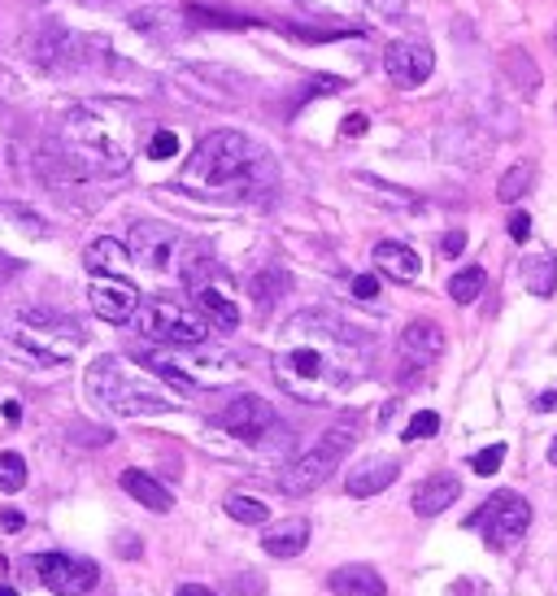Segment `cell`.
I'll return each mask as SVG.
<instances>
[{
  "mask_svg": "<svg viewBox=\"0 0 557 596\" xmlns=\"http://www.w3.org/2000/svg\"><path fill=\"white\" fill-rule=\"evenodd\" d=\"M0 527H5V531H23V514L18 509H0Z\"/></svg>",
  "mask_w": 557,
  "mask_h": 596,
  "instance_id": "obj_38",
  "label": "cell"
},
{
  "mask_svg": "<svg viewBox=\"0 0 557 596\" xmlns=\"http://www.w3.org/2000/svg\"><path fill=\"white\" fill-rule=\"evenodd\" d=\"M131 323L140 327V336H144V340L166 345V349L205 345V336H209V323H205L196 310H187V306H179V301H166V296H153V301H140V310H135V319H131Z\"/></svg>",
  "mask_w": 557,
  "mask_h": 596,
  "instance_id": "obj_9",
  "label": "cell"
},
{
  "mask_svg": "<svg viewBox=\"0 0 557 596\" xmlns=\"http://www.w3.org/2000/svg\"><path fill=\"white\" fill-rule=\"evenodd\" d=\"M218 427H222L226 436H235V440H244V444H257V449H261V444L274 436L278 418H274V405H270V401H261V397L244 392V397H235V401L218 414Z\"/></svg>",
  "mask_w": 557,
  "mask_h": 596,
  "instance_id": "obj_11",
  "label": "cell"
},
{
  "mask_svg": "<svg viewBox=\"0 0 557 596\" xmlns=\"http://www.w3.org/2000/svg\"><path fill=\"white\" fill-rule=\"evenodd\" d=\"M401 353H405V362L410 366H431L440 353H444V332L436 327V323H427V319H418V323H410L405 332H401Z\"/></svg>",
  "mask_w": 557,
  "mask_h": 596,
  "instance_id": "obj_16",
  "label": "cell"
},
{
  "mask_svg": "<svg viewBox=\"0 0 557 596\" xmlns=\"http://www.w3.org/2000/svg\"><path fill=\"white\" fill-rule=\"evenodd\" d=\"M27 488V462L18 453H0V492H23Z\"/></svg>",
  "mask_w": 557,
  "mask_h": 596,
  "instance_id": "obj_29",
  "label": "cell"
},
{
  "mask_svg": "<svg viewBox=\"0 0 557 596\" xmlns=\"http://www.w3.org/2000/svg\"><path fill=\"white\" fill-rule=\"evenodd\" d=\"M265 553H274V557H297V553H306V544H310V522L306 518H284L274 531H265Z\"/></svg>",
  "mask_w": 557,
  "mask_h": 596,
  "instance_id": "obj_22",
  "label": "cell"
},
{
  "mask_svg": "<svg viewBox=\"0 0 557 596\" xmlns=\"http://www.w3.org/2000/svg\"><path fill=\"white\" fill-rule=\"evenodd\" d=\"M88 392H92V401H101L105 410L127 414V418L170 414V410H174V397L157 392V384L144 375V366L135 371V366L122 362V358H101V362H92V371H88Z\"/></svg>",
  "mask_w": 557,
  "mask_h": 596,
  "instance_id": "obj_4",
  "label": "cell"
},
{
  "mask_svg": "<svg viewBox=\"0 0 557 596\" xmlns=\"http://www.w3.org/2000/svg\"><path fill=\"white\" fill-rule=\"evenodd\" d=\"M222 509H226L235 522H244V527H261V522L270 518L265 501H257V496H244V492H231V496L222 501Z\"/></svg>",
  "mask_w": 557,
  "mask_h": 596,
  "instance_id": "obj_26",
  "label": "cell"
},
{
  "mask_svg": "<svg viewBox=\"0 0 557 596\" xmlns=\"http://www.w3.org/2000/svg\"><path fill=\"white\" fill-rule=\"evenodd\" d=\"M252 166H257V148H252L248 135H239V131H209L192 148V157H187V166L179 174V187L192 192V196L226 200V196L248 192Z\"/></svg>",
  "mask_w": 557,
  "mask_h": 596,
  "instance_id": "obj_3",
  "label": "cell"
},
{
  "mask_svg": "<svg viewBox=\"0 0 557 596\" xmlns=\"http://www.w3.org/2000/svg\"><path fill=\"white\" fill-rule=\"evenodd\" d=\"M5 340H10V349H18L23 358L44 362V366H57V362H66V358L83 345V332L75 327V319H62V314H49V310H23V314L5 327Z\"/></svg>",
  "mask_w": 557,
  "mask_h": 596,
  "instance_id": "obj_5",
  "label": "cell"
},
{
  "mask_svg": "<svg viewBox=\"0 0 557 596\" xmlns=\"http://www.w3.org/2000/svg\"><path fill=\"white\" fill-rule=\"evenodd\" d=\"M36 574L44 579V587H53L57 596H83L96 587L101 570L96 561L79 557V553H40L36 557Z\"/></svg>",
  "mask_w": 557,
  "mask_h": 596,
  "instance_id": "obj_13",
  "label": "cell"
},
{
  "mask_svg": "<svg viewBox=\"0 0 557 596\" xmlns=\"http://www.w3.org/2000/svg\"><path fill=\"white\" fill-rule=\"evenodd\" d=\"M174 596H218V592H209V587H183V592H174Z\"/></svg>",
  "mask_w": 557,
  "mask_h": 596,
  "instance_id": "obj_42",
  "label": "cell"
},
{
  "mask_svg": "<svg viewBox=\"0 0 557 596\" xmlns=\"http://www.w3.org/2000/svg\"><path fill=\"white\" fill-rule=\"evenodd\" d=\"M88 301L105 323H131L140 310V291L122 274H96L88 287Z\"/></svg>",
  "mask_w": 557,
  "mask_h": 596,
  "instance_id": "obj_14",
  "label": "cell"
},
{
  "mask_svg": "<svg viewBox=\"0 0 557 596\" xmlns=\"http://www.w3.org/2000/svg\"><path fill=\"white\" fill-rule=\"evenodd\" d=\"M548 462H553V466H557V440H553V449H548Z\"/></svg>",
  "mask_w": 557,
  "mask_h": 596,
  "instance_id": "obj_44",
  "label": "cell"
},
{
  "mask_svg": "<svg viewBox=\"0 0 557 596\" xmlns=\"http://www.w3.org/2000/svg\"><path fill=\"white\" fill-rule=\"evenodd\" d=\"M144 371H153L157 379H166L170 388L179 392H200V388H218L226 379L239 375V362L226 358V353H200V345H187V349H174V353H144L140 362Z\"/></svg>",
  "mask_w": 557,
  "mask_h": 596,
  "instance_id": "obj_7",
  "label": "cell"
},
{
  "mask_svg": "<svg viewBox=\"0 0 557 596\" xmlns=\"http://www.w3.org/2000/svg\"><path fill=\"white\" fill-rule=\"evenodd\" d=\"M353 444H358V418L349 414V418H340L336 427H327L323 440H319L310 453L293 457L284 470H278V488H284L288 496H306V492H314L319 483H327V479L336 475V466L345 462V453H349Z\"/></svg>",
  "mask_w": 557,
  "mask_h": 596,
  "instance_id": "obj_6",
  "label": "cell"
},
{
  "mask_svg": "<svg viewBox=\"0 0 557 596\" xmlns=\"http://www.w3.org/2000/svg\"><path fill=\"white\" fill-rule=\"evenodd\" d=\"M327 587L336 596H384L388 592L384 579H379V570H371V566H340V570H332Z\"/></svg>",
  "mask_w": 557,
  "mask_h": 596,
  "instance_id": "obj_21",
  "label": "cell"
},
{
  "mask_svg": "<svg viewBox=\"0 0 557 596\" xmlns=\"http://www.w3.org/2000/svg\"><path fill=\"white\" fill-rule=\"evenodd\" d=\"M366 127H371V122H366V114H353V118L345 122V135H366Z\"/></svg>",
  "mask_w": 557,
  "mask_h": 596,
  "instance_id": "obj_40",
  "label": "cell"
},
{
  "mask_svg": "<svg viewBox=\"0 0 557 596\" xmlns=\"http://www.w3.org/2000/svg\"><path fill=\"white\" fill-rule=\"evenodd\" d=\"M353 296H358V301H375V296H379V278L375 274H358L353 278Z\"/></svg>",
  "mask_w": 557,
  "mask_h": 596,
  "instance_id": "obj_34",
  "label": "cell"
},
{
  "mask_svg": "<svg viewBox=\"0 0 557 596\" xmlns=\"http://www.w3.org/2000/svg\"><path fill=\"white\" fill-rule=\"evenodd\" d=\"M83 261H88L92 274H127L131 252H127V244H118V239H96V244H88Z\"/></svg>",
  "mask_w": 557,
  "mask_h": 596,
  "instance_id": "obj_24",
  "label": "cell"
},
{
  "mask_svg": "<svg viewBox=\"0 0 557 596\" xmlns=\"http://www.w3.org/2000/svg\"><path fill=\"white\" fill-rule=\"evenodd\" d=\"M440 431V414H431V410H423V414H414L410 418V427L401 431L405 440H427V436H436Z\"/></svg>",
  "mask_w": 557,
  "mask_h": 596,
  "instance_id": "obj_31",
  "label": "cell"
},
{
  "mask_svg": "<svg viewBox=\"0 0 557 596\" xmlns=\"http://www.w3.org/2000/svg\"><path fill=\"white\" fill-rule=\"evenodd\" d=\"M14 274H18V261H14L10 252H0V287H5Z\"/></svg>",
  "mask_w": 557,
  "mask_h": 596,
  "instance_id": "obj_37",
  "label": "cell"
},
{
  "mask_svg": "<svg viewBox=\"0 0 557 596\" xmlns=\"http://www.w3.org/2000/svg\"><path fill=\"white\" fill-rule=\"evenodd\" d=\"M483 283H488V274H483L479 265H466V270H457V274L449 278V296H453L457 306H470V301H479Z\"/></svg>",
  "mask_w": 557,
  "mask_h": 596,
  "instance_id": "obj_27",
  "label": "cell"
},
{
  "mask_svg": "<svg viewBox=\"0 0 557 596\" xmlns=\"http://www.w3.org/2000/svg\"><path fill=\"white\" fill-rule=\"evenodd\" d=\"M371 5H375L379 14H388V18H397V14L405 10V0H371Z\"/></svg>",
  "mask_w": 557,
  "mask_h": 596,
  "instance_id": "obj_39",
  "label": "cell"
},
{
  "mask_svg": "<svg viewBox=\"0 0 557 596\" xmlns=\"http://www.w3.org/2000/svg\"><path fill=\"white\" fill-rule=\"evenodd\" d=\"M384 70H388V79L397 88H418V83L431 79L436 53L427 44H418V40H397V44L384 49Z\"/></svg>",
  "mask_w": 557,
  "mask_h": 596,
  "instance_id": "obj_15",
  "label": "cell"
},
{
  "mask_svg": "<svg viewBox=\"0 0 557 596\" xmlns=\"http://www.w3.org/2000/svg\"><path fill=\"white\" fill-rule=\"evenodd\" d=\"M466 527L483 531V540H488L492 553H505V548H514V544L527 535V527H531V505H527L518 492H492V496L475 509V518H470Z\"/></svg>",
  "mask_w": 557,
  "mask_h": 596,
  "instance_id": "obj_10",
  "label": "cell"
},
{
  "mask_svg": "<svg viewBox=\"0 0 557 596\" xmlns=\"http://www.w3.org/2000/svg\"><path fill=\"white\" fill-rule=\"evenodd\" d=\"M531 183H535V166L518 161V166H509V170H505V179L496 183V196H501L505 205H514V200H522V196L531 192Z\"/></svg>",
  "mask_w": 557,
  "mask_h": 596,
  "instance_id": "obj_25",
  "label": "cell"
},
{
  "mask_svg": "<svg viewBox=\"0 0 557 596\" xmlns=\"http://www.w3.org/2000/svg\"><path fill=\"white\" fill-rule=\"evenodd\" d=\"M462 248H466V235H462V231H449V235L440 239V252H444V257H457Z\"/></svg>",
  "mask_w": 557,
  "mask_h": 596,
  "instance_id": "obj_35",
  "label": "cell"
},
{
  "mask_svg": "<svg viewBox=\"0 0 557 596\" xmlns=\"http://www.w3.org/2000/svg\"><path fill=\"white\" fill-rule=\"evenodd\" d=\"M509 235L522 244V239L531 235V218H527V213H514V218H509Z\"/></svg>",
  "mask_w": 557,
  "mask_h": 596,
  "instance_id": "obj_36",
  "label": "cell"
},
{
  "mask_svg": "<svg viewBox=\"0 0 557 596\" xmlns=\"http://www.w3.org/2000/svg\"><path fill=\"white\" fill-rule=\"evenodd\" d=\"M457 492H462V483H457L453 475H431V479L418 483V492H414V514H418V518H436V514H444V509L457 501Z\"/></svg>",
  "mask_w": 557,
  "mask_h": 596,
  "instance_id": "obj_19",
  "label": "cell"
},
{
  "mask_svg": "<svg viewBox=\"0 0 557 596\" xmlns=\"http://www.w3.org/2000/svg\"><path fill=\"white\" fill-rule=\"evenodd\" d=\"M122 492H127L131 501H140L144 509H153V514H170V505H174L170 488L157 483V479L144 475V470H122Z\"/></svg>",
  "mask_w": 557,
  "mask_h": 596,
  "instance_id": "obj_20",
  "label": "cell"
},
{
  "mask_svg": "<svg viewBox=\"0 0 557 596\" xmlns=\"http://www.w3.org/2000/svg\"><path fill=\"white\" fill-rule=\"evenodd\" d=\"M174 148H179V135H174V131H157V135L148 140V157H153V161L174 157Z\"/></svg>",
  "mask_w": 557,
  "mask_h": 596,
  "instance_id": "obj_33",
  "label": "cell"
},
{
  "mask_svg": "<svg viewBox=\"0 0 557 596\" xmlns=\"http://www.w3.org/2000/svg\"><path fill=\"white\" fill-rule=\"evenodd\" d=\"M179 248H183V239H179V231L166 226V222H135L131 235H127L131 261H135L140 270H153V274L170 270L174 257H179Z\"/></svg>",
  "mask_w": 557,
  "mask_h": 596,
  "instance_id": "obj_12",
  "label": "cell"
},
{
  "mask_svg": "<svg viewBox=\"0 0 557 596\" xmlns=\"http://www.w3.org/2000/svg\"><path fill=\"white\" fill-rule=\"evenodd\" d=\"M183 283L196 296V310L213 332H235L239 327V301H235V287L226 278V270L218 261H209L205 252H192L183 261Z\"/></svg>",
  "mask_w": 557,
  "mask_h": 596,
  "instance_id": "obj_8",
  "label": "cell"
},
{
  "mask_svg": "<svg viewBox=\"0 0 557 596\" xmlns=\"http://www.w3.org/2000/svg\"><path fill=\"white\" fill-rule=\"evenodd\" d=\"M505 70L514 75V83H518L522 96H535V79H540V75H535V66H531V57H527L522 49H509V53H505Z\"/></svg>",
  "mask_w": 557,
  "mask_h": 596,
  "instance_id": "obj_28",
  "label": "cell"
},
{
  "mask_svg": "<svg viewBox=\"0 0 557 596\" xmlns=\"http://www.w3.org/2000/svg\"><path fill=\"white\" fill-rule=\"evenodd\" d=\"M274 375L297 401H327L336 388L362 375V336H353L327 314H301L284 332Z\"/></svg>",
  "mask_w": 557,
  "mask_h": 596,
  "instance_id": "obj_1",
  "label": "cell"
},
{
  "mask_svg": "<svg viewBox=\"0 0 557 596\" xmlns=\"http://www.w3.org/2000/svg\"><path fill=\"white\" fill-rule=\"evenodd\" d=\"M0 596H18V592H14V587H5V583H0Z\"/></svg>",
  "mask_w": 557,
  "mask_h": 596,
  "instance_id": "obj_45",
  "label": "cell"
},
{
  "mask_svg": "<svg viewBox=\"0 0 557 596\" xmlns=\"http://www.w3.org/2000/svg\"><path fill=\"white\" fill-rule=\"evenodd\" d=\"M274 291H284V274H274V270H261L257 278H252V296H257V306L265 310L270 301H274Z\"/></svg>",
  "mask_w": 557,
  "mask_h": 596,
  "instance_id": "obj_30",
  "label": "cell"
},
{
  "mask_svg": "<svg viewBox=\"0 0 557 596\" xmlns=\"http://www.w3.org/2000/svg\"><path fill=\"white\" fill-rule=\"evenodd\" d=\"M501 462H505V444H488L483 453L470 457V470H475V475H496Z\"/></svg>",
  "mask_w": 557,
  "mask_h": 596,
  "instance_id": "obj_32",
  "label": "cell"
},
{
  "mask_svg": "<svg viewBox=\"0 0 557 596\" xmlns=\"http://www.w3.org/2000/svg\"><path fill=\"white\" fill-rule=\"evenodd\" d=\"M371 257H375L379 274H388V278H397V283H414V278H418V270H423L418 252H414L410 244H397V239H379Z\"/></svg>",
  "mask_w": 557,
  "mask_h": 596,
  "instance_id": "obj_17",
  "label": "cell"
},
{
  "mask_svg": "<svg viewBox=\"0 0 557 596\" xmlns=\"http://www.w3.org/2000/svg\"><path fill=\"white\" fill-rule=\"evenodd\" d=\"M470 587H475V583H470V579H462V583H457V596H488V592H470Z\"/></svg>",
  "mask_w": 557,
  "mask_h": 596,
  "instance_id": "obj_41",
  "label": "cell"
},
{
  "mask_svg": "<svg viewBox=\"0 0 557 596\" xmlns=\"http://www.w3.org/2000/svg\"><path fill=\"white\" fill-rule=\"evenodd\" d=\"M522 283H527V291H535V296H553V291H557V252H548V248L531 252V257L522 261Z\"/></svg>",
  "mask_w": 557,
  "mask_h": 596,
  "instance_id": "obj_23",
  "label": "cell"
},
{
  "mask_svg": "<svg viewBox=\"0 0 557 596\" xmlns=\"http://www.w3.org/2000/svg\"><path fill=\"white\" fill-rule=\"evenodd\" d=\"M5 418H10V423H18V418H23V410H18V401H10V405H5Z\"/></svg>",
  "mask_w": 557,
  "mask_h": 596,
  "instance_id": "obj_43",
  "label": "cell"
},
{
  "mask_svg": "<svg viewBox=\"0 0 557 596\" xmlns=\"http://www.w3.org/2000/svg\"><path fill=\"white\" fill-rule=\"evenodd\" d=\"M401 475V462L397 457H371V462H362L358 470H349V496H375V492H384L392 479Z\"/></svg>",
  "mask_w": 557,
  "mask_h": 596,
  "instance_id": "obj_18",
  "label": "cell"
},
{
  "mask_svg": "<svg viewBox=\"0 0 557 596\" xmlns=\"http://www.w3.org/2000/svg\"><path fill=\"white\" fill-rule=\"evenodd\" d=\"M62 157L79 174H122L135 157V122L109 105H75L57 131Z\"/></svg>",
  "mask_w": 557,
  "mask_h": 596,
  "instance_id": "obj_2",
  "label": "cell"
}]
</instances>
